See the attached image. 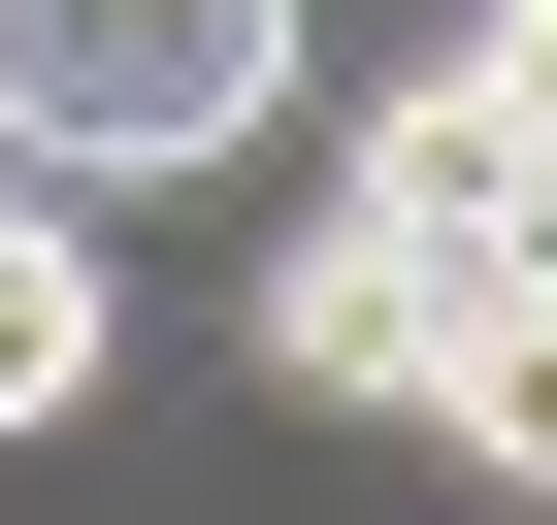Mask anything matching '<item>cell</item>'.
Here are the masks:
<instances>
[{"mask_svg":"<svg viewBox=\"0 0 557 525\" xmlns=\"http://www.w3.org/2000/svg\"><path fill=\"white\" fill-rule=\"evenodd\" d=\"M296 132V0H0V197H164Z\"/></svg>","mask_w":557,"mask_h":525,"instance_id":"cell-1","label":"cell"},{"mask_svg":"<svg viewBox=\"0 0 557 525\" xmlns=\"http://www.w3.org/2000/svg\"><path fill=\"white\" fill-rule=\"evenodd\" d=\"M459 329H492V262H426V230H296V262H262V394H361V427H426L459 394Z\"/></svg>","mask_w":557,"mask_h":525,"instance_id":"cell-2","label":"cell"},{"mask_svg":"<svg viewBox=\"0 0 557 525\" xmlns=\"http://www.w3.org/2000/svg\"><path fill=\"white\" fill-rule=\"evenodd\" d=\"M99 362H132V296H99V230H66V197H0V427H66Z\"/></svg>","mask_w":557,"mask_h":525,"instance_id":"cell-3","label":"cell"},{"mask_svg":"<svg viewBox=\"0 0 557 525\" xmlns=\"http://www.w3.org/2000/svg\"><path fill=\"white\" fill-rule=\"evenodd\" d=\"M426 427H459V460H492V492H557V296H492V329H459V394H426Z\"/></svg>","mask_w":557,"mask_h":525,"instance_id":"cell-4","label":"cell"},{"mask_svg":"<svg viewBox=\"0 0 557 525\" xmlns=\"http://www.w3.org/2000/svg\"><path fill=\"white\" fill-rule=\"evenodd\" d=\"M459 66H492V99H524V132H557V0H459Z\"/></svg>","mask_w":557,"mask_h":525,"instance_id":"cell-5","label":"cell"}]
</instances>
